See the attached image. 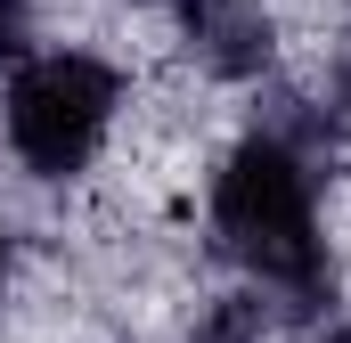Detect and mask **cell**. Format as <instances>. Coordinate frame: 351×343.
Wrapping results in <instances>:
<instances>
[{
    "mask_svg": "<svg viewBox=\"0 0 351 343\" xmlns=\"http://www.w3.org/2000/svg\"><path fill=\"white\" fill-rule=\"evenodd\" d=\"M123 8H180V0H123Z\"/></svg>",
    "mask_w": 351,
    "mask_h": 343,
    "instance_id": "7",
    "label": "cell"
},
{
    "mask_svg": "<svg viewBox=\"0 0 351 343\" xmlns=\"http://www.w3.org/2000/svg\"><path fill=\"white\" fill-rule=\"evenodd\" d=\"M172 41H180V66L221 90H262L286 74V25L269 0H180Z\"/></svg>",
    "mask_w": 351,
    "mask_h": 343,
    "instance_id": "3",
    "label": "cell"
},
{
    "mask_svg": "<svg viewBox=\"0 0 351 343\" xmlns=\"http://www.w3.org/2000/svg\"><path fill=\"white\" fill-rule=\"evenodd\" d=\"M41 49V8L33 0H0V82Z\"/></svg>",
    "mask_w": 351,
    "mask_h": 343,
    "instance_id": "5",
    "label": "cell"
},
{
    "mask_svg": "<svg viewBox=\"0 0 351 343\" xmlns=\"http://www.w3.org/2000/svg\"><path fill=\"white\" fill-rule=\"evenodd\" d=\"M131 106V74L90 41H41L0 82V147L33 188H74L106 164Z\"/></svg>",
    "mask_w": 351,
    "mask_h": 343,
    "instance_id": "2",
    "label": "cell"
},
{
    "mask_svg": "<svg viewBox=\"0 0 351 343\" xmlns=\"http://www.w3.org/2000/svg\"><path fill=\"white\" fill-rule=\"evenodd\" d=\"M213 254L245 286H262L278 327H319L343 294V261L327 237V172L278 131L245 123L204 172Z\"/></svg>",
    "mask_w": 351,
    "mask_h": 343,
    "instance_id": "1",
    "label": "cell"
},
{
    "mask_svg": "<svg viewBox=\"0 0 351 343\" xmlns=\"http://www.w3.org/2000/svg\"><path fill=\"white\" fill-rule=\"evenodd\" d=\"M8 294H16V237H0V311H8Z\"/></svg>",
    "mask_w": 351,
    "mask_h": 343,
    "instance_id": "6",
    "label": "cell"
},
{
    "mask_svg": "<svg viewBox=\"0 0 351 343\" xmlns=\"http://www.w3.org/2000/svg\"><path fill=\"white\" fill-rule=\"evenodd\" d=\"M278 335V311H269L262 286H221V294H204L196 311H188V343H269Z\"/></svg>",
    "mask_w": 351,
    "mask_h": 343,
    "instance_id": "4",
    "label": "cell"
},
{
    "mask_svg": "<svg viewBox=\"0 0 351 343\" xmlns=\"http://www.w3.org/2000/svg\"><path fill=\"white\" fill-rule=\"evenodd\" d=\"M319 343H351V327H327V335H319Z\"/></svg>",
    "mask_w": 351,
    "mask_h": 343,
    "instance_id": "8",
    "label": "cell"
}]
</instances>
